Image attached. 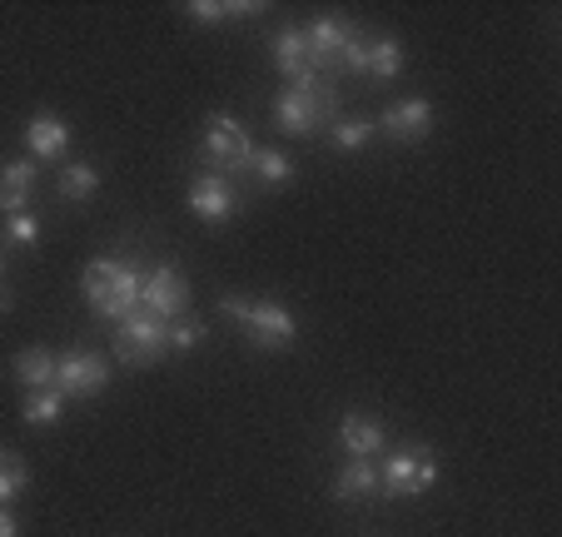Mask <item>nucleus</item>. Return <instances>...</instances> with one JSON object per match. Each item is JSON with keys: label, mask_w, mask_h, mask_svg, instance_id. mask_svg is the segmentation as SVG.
<instances>
[{"label": "nucleus", "mask_w": 562, "mask_h": 537, "mask_svg": "<svg viewBox=\"0 0 562 537\" xmlns=\"http://www.w3.org/2000/svg\"><path fill=\"white\" fill-rule=\"evenodd\" d=\"M339 115V90L324 70H304L274 96V125L289 135H314L324 120Z\"/></svg>", "instance_id": "f257e3e1"}, {"label": "nucleus", "mask_w": 562, "mask_h": 537, "mask_svg": "<svg viewBox=\"0 0 562 537\" xmlns=\"http://www.w3.org/2000/svg\"><path fill=\"white\" fill-rule=\"evenodd\" d=\"M220 314H229L234 324H239L249 338H255V348H269V354L289 348V344H294V334H299L294 314H289L284 304H274V299H239V294H220Z\"/></svg>", "instance_id": "f03ea898"}, {"label": "nucleus", "mask_w": 562, "mask_h": 537, "mask_svg": "<svg viewBox=\"0 0 562 537\" xmlns=\"http://www.w3.org/2000/svg\"><path fill=\"white\" fill-rule=\"evenodd\" d=\"M80 289H86L90 309H95L100 318H110V324H120V318H130L139 309V275L130 264L95 259L86 269V279H80Z\"/></svg>", "instance_id": "7ed1b4c3"}, {"label": "nucleus", "mask_w": 562, "mask_h": 537, "mask_svg": "<svg viewBox=\"0 0 562 537\" xmlns=\"http://www.w3.org/2000/svg\"><path fill=\"white\" fill-rule=\"evenodd\" d=\"M200 155L204 165H210V175H239V169H249V155H255V139H249V130L239 125L234 115H210V125H204V139H200Z\"/></svg>", "instance_id": "20e7f679"}, {"label": "nucleus", "mask_w": 562, "mask_h": 537, "mask_svg": "<svg viewBox=\"0 0 562 537\" xmlns=\"http://www.w3.org/2000/svg\"><path fill=\"white\" fill-rule=\"evenodd\" d=\"M170 354V324H159V318L149 314H130L115 324V358L120 363H130V369H149L155 358Z\"/></svg>", "instance_id": "39448f33"}, {"label": "nucleus", "mask_w": 562, "mask_h": 537, "mask_svg": "<svg viewBox=\"0 0 562 537\" xmlns=\"http://www.w3.org/2000/svg\"><path fill=\"white\" fill-rule=\"evenodd\" d=\"M434 478H438L434 448H398V454L383 458V468H379V493L383 497H418L434 488Z\"/></svg>", "instance_id": "423d86ee"}, {"label": "nucleus", "mask_w": 562, "mask_h": 537, "mask_svg": "<svg viewBox=\"0 0 562 537\" xmlns=\"http://www.w3.org/2000/svg\"><path fill=\"white\" fill-rule=\"evenodd\" d=\"M139 314L159 318V324L184 318L190 314V279H184L175 264H159L149 279H139Z\"/></svg>", "instance_id": "0eeeda50"}, {"label": "nucleus", "mask_w": 562, "mask_h": 537, "mask_svg": "<svg viewBox=\"0 0 562 537\" xmlns=\"http://www.w3.org/2000/svg\"><path fill=\"white\" fill-rule=\"evenodd\" d=\"M105 383H110V363L100 354L70 348V354L55 358V393L60 399H95V393H105Z\"/></svg>", "instance_id": "6e6552de"}, {"label": "nucleus", "mask_w": 562, "mask_h": 537, "mask_svg": "<svg viewBox=\"0 0 562 537\" xmlns=\"http://www.w3.org/2000/svg\"><path fill=\"white\" fill-rule=\"evenodd\" d=\"M184 200H190V210L200 214L204 224H224L234 214V204H239V194H234V184L224 175H210V169H204V175L190 179V194H184Z\"/></svg>", "instance_id": "1a4fd4ad"}, {"label": "nucleus", "mask_w": 562, "mask_h": 537, "mask_svg": "<svg viewBox=\"0 0 562 537\" xmlns=\"http://www.w3.org/2000/svg\"><path fill=\"white\" fill-rule=\"evenodd\" d=\"M379 125L389 130V139H398V145H418V139H428V130H434V105H428V100H398V105H389L379 115Z\"/></svg>", "instance_id": "9d476101"}, {"label": "nucleus", "mask_w": 562, "mask_h": 537, "mask_svg": "<svg viewBox=\"0 0 562 537\" xmlns=\"http://www.w3.org/2000/svg\"><path fill=\"white\" fill-rule=\"evenodd\" d=\"M339 443H344V454L349 458H379L383 454V423L373 418V413H344L339 418Z\"/></svg>", "instance_id": "9b49d317"}, {"label": "nucleus", "mask_w": 562, "mask_h": 537, "mask_svg": "<svg viewBox=\"0 0 562 537\" xmlns=\"http://www.w3.org/2000/svg\"><path fill=\"white\" fill-rule=\"evenodd\" d=\"M35 159H5L0 165V214H21L25 200L35 194Z\"/></svg>", "instance_id": "f8f14e48"}, {"label": "nucleus", "mask_w": 562, "mask_h": 537, "mask_svg": "<svg viewBox=\"0 0 562 537\" xmlns=\"http://www.w3.org/2000/svg\"><path fill=\"white\" fill-rule=\"evenodd\" d=\"M349 25L339 21V15H318V21L304 25V41H308V55H314V70H324V65L339 60L344 41H349Z\"/></svg>", "instance_id": "ddd939ff"}, {"label": "nucleus", "mask_w": 562, "mask_h": 537, "mask_svg": "<svg viewBox=\"0 0 562 537\" xmlns=\"http://www.w3.org/2000/svg\"><path fill=\"white\" fill-rule=\"evenodd\" d=\"M25 149H31V159H60L70 149V125L55 115H35L25 125Z\"/></svg>", "instance_id": "4468645a"}, {"label": "nucleus", "mask_w": 562, "mask_h": 537, "mask_svg": "<svg viewBox=\"0 0 562 537\" xmlns=\"http://www.w3.org/2000/svg\"><path fill=\"white\" fill-rule=\"evenodd\" d=\"M373 493H379V468L369 458H349L339 468V478H334V497L339 503H359V497H373Z\"/></svg>", "instance_id": "2eb2a0df"}, {"label": "nucleus", "mask_w": 562, "mask_h": 537, "mask_svg": "<svg viewBox=\"0 0 562 537\" xmlns=\"http://www.w3.org/2000/svg\"><path fill=\"white\" fill-rule=\"evenodd\" d=\"M11 373H15V383H21L25 393L31 389H55V354L50 348H21L15 363H11Z\"/></svg>", "instance_id": "dca6fc26"}, {"label": "nucleus", "mask_w": 562, "mask_h": 537, "mask_svg": "<svg viewBox=\"0 0 562 537\" xmlns=\"http://www.w3.org/2000/svg\"><path fill=\"white\" fill-rule=\"evenodd\" d=\"M274 65L294 80V75H304V70H314V55H308V41H304V31H279L274 35Z\"/></svg>", "instance_id": "f3484780"}, {"label": "nucleus", "mask_w": 562, "mask_h": 537, "mask_svg": "<svg viewBox=\"0 0 562 537\" xmlns=\"http://www.w3.org/2000/svg\"><path fill=\"white\" fill-rule=\"evenodd\" d=\"M398 70H404V45L393 41V35H373L369 60H363V75H373V80H393Z\"/></svg>", "instance_id": "a211bd4d"}, {"label": "nucleus", "mask_w": 562, "mask_h": 537, "mask_svg": "<svg viewBox=\"0 0 562 537\" xmlns=\"http://www.w3.org/2000/svg\"><path fill=\"white\" fill-rule=\"evenodd\" d=\"M249 175H255L265 190H279V184L294 179V159H289L284 149H255V155H249Z\"/></svg>", "instance_id": "6ab92c4d"}, {"label": "nucleus", "mask_w": 562, "mask_h": 537, "mask_svg": "<svg viewBox=\"0 0 562 537\" xmlns=\"http://www.w3.org/2000/svg\"><path fill=\"white\" fill-rule=\"evenodd\" d=\"M95 190H100L95 165H70L60 179H55V194H60L65 204H86V200H95Z\"/></svg>", "instance_id": "aec40b11"}, {"label": "nucleus", "mask_w": 562, "mask_h": 537, "mask_svg": "<svg viewBox=\"0 0 562 537\" xmlns=\"http://www.w3.org/2000/svg\"><path fill=\"white\" fill-rule=\"evenodd\" d=\"M21 413H25V423H35V428H50V423H60L65 399L55 389H31L21 403Z\"/></svg>", "instance_id": "412c9836"}, {"label": "nucleus", "mask_w": 562, "mask_h": 537, "mask_svg": "<svg viewBox=\"0 0 562 537\" xmlns=\"http://www.w3.org/2000/svg\"><path fill=\"white\" fill-rule=\"evenodd\" d=\"M25 483H31V468H25V458L11 454V448H0V507H11V497H21Z\"/></svg>", "instance_id": "4be33fe9"}, {"label": "nucleus", "mask_w": 562, "mask_h": 537, "mask_svg": "<svg viewBox=\"0 0 562 537\" xmlns=\"http://www.w3.org/2000/svg\"><path fill=\"white\" fill-rule=\"evenodd\" d=\"M329 139H334V149H344V155H353V149H363V145H369V139H373V125H369V120H334Z\"/></svg>", "instance_id": "5701e85b"}, {"label": "nucleus", "mask_w": 562, "mask_h": 537, "mask_svg": "<svg viewBox=\"0 0 562 537\" xmlns=\"http://www.w3.org/2000/svg\"><path fill=\"white\" fill-rule=\"evenodd\" d=\"M204 338H210V334H204L200 318H190V314L175 318V324H170V354H190V348H200Z\"/></svg>", "instance_id": "b1692460"}, {"label": "nucleus", "mask_w": 562, "mask_h": 537, "mask_svg": "<svg viewBox=\"0 0 562 537\" xmlns=\"http://www.w3.org/2000/svg\"><path fill=\"white\" fill-rule=\"evenodd\" d=\"M5 234H11L15 244H35V239H41V220H35L31 210H21V214H11V220H5Z\"/></svg>", "instance_id": "393cba45"}, {"label": "nucleus", "mask_w": 562, "mask_h": 537, "mask_svg": "<svg viewBox=\"0 0 562 537\" xmlns=\"http://www.w3.org/2000/svg\"><path fill=\"white\" fill-rule=\"evenodd\" d=\"M363 60H369V41H363V35H349V41H344V51H339V60H334V65H344V70L363 75Z\"/></svg>", "instance_id": "a878e982"}, {"label": "nucleus", "mask_w": 562, "mask_h": 537, "mask_svg": "<svg viewBox=\"0 0 562 537\" xmlns=\"http://www.w3.org/2000/svg\"><path fill=\"white\" fill-rule=\"evenodd\" d=\"M190 15H194V21H200V25H220L224 15H229V5H220V0H194V5H190Z\"/></svg>", "instance_id": "bb28decb"}, {"label": "nucleus", "mask_w": 562, "mask_h": 537, "mask_svg": "<svg viewBox=\"0 0 562 537\" xmlns=\"http://www.w3.org/2000/svg\"><path fill=\"white\" fill-rule=\"evenodd\" d=\"M0 537H15V517L0 507Z\"/></svg>", "instance_id": "cd10ccee"}, {"label": "nucleus", "mask_w": 562, "mask_h": 537, "mask_svg": "<svg viewBox=\"0 0 562 537\" xmlns=\"http://www.w3.org/2000/svg\"><path fill=\"white\" fill-rule=\"evenodd\" d=\"M11 304H15V299H11V289H0V314H11Z\"/></svg>", "instance_id": "c85d7f7f"}, {"label": "nucleus", "mask_w": 562, "mask_h": 537, "mask_svg": "<svg viewBox=\"0 0 562 537\" xmlns=\"http://www.w3.org/2000/svg\"><path fill=\"white\" fill-rule=\"evenodd\" d=\"M0 275H5V259H0Z\"/></svg>", "instance_id": "c756f323"}]
</instances>
